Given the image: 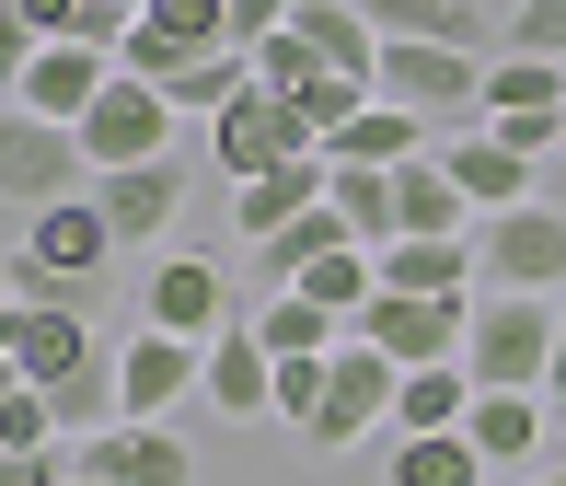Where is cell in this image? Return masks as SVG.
<instances>
[{"mask_svg": "<svg viewBox=\"0 0 566 486\" xmlns=\"http://www.w3.org/2000/svg\"><path fill=\"white\" fill-rule=\"evenodd\" d=\"M474 394H485V382L462 371V360L405 371V394H394V441H440V428H462V417H474Z\"/></svg>", "mask_w": 566, "mask_h": 486, "instance_id": "24", "label": "cell"}, {"mask_svg": "<svg viewBox=\"0 0 566 486\" xmlns=\"http://www.w3.org/2000/svg\"><path fill=\"white\" fill-rule=\"evenodd\" d=\"M474 267L485 290H521V301H566V209H509V220H474Z\"/></svg>", "mask_w": 566, "mask_h": 486, "instance_id": "6", "label": "cell"}, {"mask_svg": "<svg viewBox=\"0 0 566 486\" xmlns=\"http://www.w3.org/2000/svg\"><path fill=\"white\" fill-rule=\"evenodd\" d=\"M324 186H336V163H324V151H301V163H277V174H254V186H231V232H243V244H277L290 220L324 209Z\"/></svg>", "mask_w": 566, "mask_h": 486, "instance_id": "18", "label": "cell"}, {"mask_svg": "<svg viewBox=\"0 0 566 486\" xmlns=\"http://www.w3.org/2000/svg\"><path fill=\"white\" fill-rule=\"evenodd\" d=\"M381 105H405V116H428V127H440V139H451V127H474L485 116V59H474V46H428V35H394V46H381Z\"/></svg>", "mask_w": 566, "mask_h": 486, "instance_id": "3", "label": "cell"}, {"mask_svg": "<svg viewBox=\"0 0 566 486\" xmlns=\"http://www.w3.org/2000/svg\"><path fill=\"white\" fill-rule=\"evenodd\" d=\"M59 197H93V151H82V127L23 116V105H12V127H0V209L35 220V209H59Z\"/></svg>", "mask_w": 566, "mask_h": 486, "instance_id": "4", "label": "cell"}, {"mask_svg": "<svg viewBox=\"0 0 566 486\" xmlns=\"http://www.w3.org/2000/svg\"><path fill=\"white\" fill-rule=\"evenodd\" d=\"M462 371H474L485 394H544V382H555V301L485 290L474 301V337H462Z\"/></svg>", "mask_w": 566, "mask_h": 486, "instance_id": "1", "label": "cell"}, {"mask_svg": "<svg viewBox=\"0 0 566 486\" xmlns=\"http://www.w3.org/2000/svg\"><path fill=\"white\" fill-rule=\"evenodd\" d=\"M209 405L220 417H277V360H266V337H254V313L209 337Z\"/></svg>", "mask_w": 566, "mask_h": 486, "instance_id": "20", "label": "cell"}, {"mask_svg": "<svg viewBox=\"0 0 566 486\" xmlns=\"http://www.w3.org/2000/svg\"><path fill=\"white\" fill-rule=\"evenodd\" d=\"M186 394H209V348L139 324V337H127V360H116V417H174Z\"/></svg>", "mask_w": 566, "mask_h": 486, "instance_id": "11", "label": "cell"}, {"mask_svg": "<svg viewBox=\"0 0 566 486\" xmlns=\"http://www.w3.org/2000/svg\"><path fill=\"white\" fill-rule=\"evenodd\" d=\"M474 301H485V290H474ZM474 301H405V290H381L347 337H370L394 371H440V360H462V337H474Z\"/></svg>", "mask_w": 566, "mask_h": 486, "instance_id": "9", "label": "cell"}, {"mask_svg": "<svg viewBox=\"0 0 566 486\" xmlns=\"http://www.w3.org/2000/svg\"><path fill=\"white\" fill-rule=\"evenodd\" d=\"M290 12H301V0H231V46H243V59H254V46H277V35H290Z\"/></svg>", "mask_w": 566, "mask_h": 486, "instance_id": "33", "label": "cell"}, {"mask_svg": "<svg viewBox=\"0 0 566 486\" xmlns=\"http://www.w3.org/2000/svg\"><path fill=\"white\" fill-rule=\"evenodd\" d=\"M127 12H150V0H127Z\"/></svg>", "mask_w": 566, "mask_h": 486, "instance_id": "42", "label": "cell"}, {"mask_svg": "<svg viewBox=\"0 0 566 486\" xmlns=\"http://www.w3.org/2000/svg\"><path fill=\"white\" fill-rule=\"evenodd\" d=\"M82 475H105V486H197V452H186L174 417H105Z\"/></svg>", "mask_w": 566, "mask_h": 486, "instance_id": "12", "label": "cell"}, {"mask_svg": "<svg viewBox=\"0 0 566 486\" xmlns=\"http://www.w3.org/2000/svg\"><path fill=\"white\" fill-rule=\"evenodd\" d=\"M105 82H116V46L59 35V46H35V59L12 70V105H23V116H59V127H82L93 105H105Z\"/></svg>", "mask_w": 566, "mask_h": 486, "instance_id": "10", "label": "cell"}, {"mask_svg": "<svg viewBox=\"0 0 566 486\" xmlns=\"http://www.w3.org/2000/svg\"><path fill=\"white\" fill-rule=\"evenodd\" d=\"M521 486H566V464H544V475H521Z\"/></svg>", "mask_w": 566, "mask_h": 486, "instance_id": "38", "label": "cell"}, {"mask_svg": "<svg viewBox=\"0 0 566 486\" xmlns=\"http://www.w3.org/2000/svg\"><path fill=\"white\" fill-rule=\"evenodd\" d=\"M0 452H59V394L0 382Z\"/></svg>", "mask_w": 566, "mask_h": 486, "instance_id": "31", "label": "cell"}, {"mask_svg": "<svg viewBox=\"0 0 566 486\" xmlns=\"http://www.w3.org/2000/svg\"><path fill=\"white\" fill-rule=\"evenodd\" d=\"M485 116H566V59L497 46V59H485Z\"/></svg>", "mask_w": 566, "mask_h": 486, "instance_id": "27", "label": "cell"}, {"mask_svg": "<svg viewBox=\"0 0 566 486\" xmlns=\"http://www.w3.org/2000/svg\"><path fill=\"white\" fill-rule=\"evenodd\" d=\"M555 428H566V394H555Z\"/></svg>", "mask_w": 566, "mask_h": 486, "instance_id": "41", "label": "cell"}, {"mask_svg": "<svg viewBox=\"0 0 566 486\" xmlns=\"http://www.w3.org/2000/svg\"><path fill=\"white\" fill-rule=\"evenodd\" d=\"M82 464H59V452H0V486H70Z\"/></svg>", "mask_w": 566, "mask_h": 486, "instance_id": "35", "label": "cell"}, {"mask_svg": "<svg viewBox=\"0 0 566 486\" xmlns=\"http://www.w3.org/2000/svg\"><path fill=\"white\" fill-rule=\"evenodd\" d=\"M555 151H566V116H555Z\"/></svg>", "mask_w": 566, "mask_h": 486, "instance_id": "40", "label": "cell"}, {"mask_svg": "<svg viewBox=\"0 0 566 486\" xmlns=\"http://www.w3.org/2000/svg\"><path fill=\"white\" fill-rule=\"evenodd\" d=\"M509 46H521V59H566V0H521V12H509Z\"/></svg>", "mask_w": 566, "mask_h": 486, "instance_id": "32", "label": "cell"}, {"mask_svg": "<svg viewBox=\"0 0 566 486\" xmlns=\"http://www.w3.org/2000/svg\"><path fill=\"white\" fill-rule=\"evenodd\" d=\"M254 337H266V360H336L347 324L324 313V301H301V290H266L254 301Z\"/></svg>", "mask_w": 566, "mask_h": 486, "instance_id": "26", "label": "cell"}, {"mask_svg": "<svg viewBox=\"0 0 566 486\" xmlns=\"http://www.w3.org/2000/svg\"><path fill=\"white\" fill-rule=\"evenodd\" d=\"M174 116H197V127H220L231 105H243V93H266V82H254V59H243V46H209V59H186V70H174Z\"/></svg>", "mask_w": 566, "mask_h": 486, "instance_id": "25", "label": "cell"}, {"mask_svg": "<svg viewBox=\"0 0 566 486\" xmlns=\"http://www.w3.org/2000/svg\"><path fill=\"white\" fill-rule=\"evenodd\" d=\"M394 209H405V232H474V197L451 186L440 151H417V163L394 174Z\"/></svg>", "mask_w": 566, "mask_h": 486, "instance_id": "29", "label": "cell"}, {"mask_svg": "<svg viewBox=\"0 0 566 486\" xmlns=\"http://www.w3.org/2000/svg\"><path fill=\"white\" fill-rule=\"evenodd\" d=\"M70 486H105V475H70Z\"/></svg>", "mask_w": 566, "mask_h": 486, "instance_id": "39", "label": "cell"}, {"mask_svg": "<svg viewBox=\"0 0 566 486\" xmlns=\"http://www.w3.org/2000/svg\"><path fill=\"white\" fill-rule=\"evenodd\" d=\"M82 151H93V174L174 163V93H163V82H139V70H116V82H105V105L82 116Z\"/></svg>", "mask_w": 566, "mask_h": 486, "instance_id": "8", "label": "cell"}, {"mask_svg": "<svg viewBox=\"0 0 566 486\" xmlns=\"http://www.w3.org/2000/svg\"><path fill=\"white\" fill-rule=\"evenodd\" d=\"M209 46H231V0H150L139 35L116 46V70H139V82H174V70L209 59Z\"/></svg>", "mask_w": 566, "mask_h": 486, "instance_id": "14", "label": "cell"}, {"mask_svg": "<svg viewBox=\"0 0 566 486\" xmlns=\"http://www.w3.org/2000/svg\"><path fill=\"white\" fill-rule=\"evenodd\" d=\"M93 209L116 220V244H150V232H174V209H186V174H174V163H127V174H93Z\"/></svg>", "mask_w": 566, "mask_h": 486, "instance_id": "21", "label": "cell"}, {"mask_svg": "<svg viewBox=\"0 0 566 486\" xmlns=\"http://www.w3.org/2000/svg\"><path fill=\"white\" fill-rule=\"evenodd\" d=\"M381 290H405V301H474L485 290L474 232H405V244H381Z\"/></svg>", "mask_w": 566, "mask_h": 486, "instance_id": "17", "label": "cell"}, {"mask_svg": "<svg viewBox=\"0 0 566 486\" xmlns=\"http://www.w3.org/2000/svg\"><path fill=\"white\" fill-rule=\"evenodd\" d=\"M0 348H12V382H35V394H70V382L93 371L82 290H12V313H0Z\"/></svg>", "mask_w": 566, "mask_h": 486, "instance_id": "5", "label": "cell"}, {"mask_svg": "<svg viewBox=\"0 0 566 486\" xmlns=\"http://www.w3.org/2000/svg\"><path fill=\"white\" fill-rule=\"evenodd\" d=\"M417 151H428V116H405V105H381V93H370V105H358V116L336 127V139H324V163H370V174H405Z\"/></svg>", "mask_w": 566, "mask_h": 486, "instance_id": "23", "label": "cell"}, {"mask_svg": "<svg viewBox=\"0 0 566 486\" xmlns=\"http://www.w3.org/2000/svg\"><path fill=\"white\" fill-rule=\"evenodd\" d=\"M301 116L277 105V93H243L220 127H209V163H220V186H254V174H277V163H301Z\"/></svg>", "mask_w": 566, "mask_h": 486, "instance_id": "15", "label": "cell"}, {"mask_svg": "<svg viewBox=\"0 0 566 486\" xmlns=\"http://www.w3.org/2000/svg\"><path fill=\"white\" fill-rule=\"evenodd\" d=\"M394 394H405V371L381 360L370 337H347L336 360H324V405H313V428H301V441H313V452L370 441V428H394Z\"/></svg>", "mask_w": 566, "mask_h": 486, "instance_id": "7", "label": "cell"}, {"mask_svg": "<svg viewBox=\"0 0 566 486\" xmlns=\"http://www.w3.org/2000/svg\"><path fill=\"white\" fill-rule=\"evenodd\" d=\"M440 163H451V186L474 197V220L532 209V151H509L497 127H451V139H440Z\"/></svg>", "mask_w": 566, "mask_h": 486, "instance_id": "16", "label": "cell"}, {"mask_svg": "<svg viewBox=\"0 0 566 486\" xmlns=\"http://www.w3.org/2000/svg\"><path fill=\"white\" fill-rule=\"evenodd\" d=\"M116 267V220L93 197H59V209L12 220V290H93Z\"/></svg>", "mask_w": 566, "mask_h": 486, "instance_id": "2", "label": "cell"}, {"mask_svg": "<svg viewBox=\"0 0 566 486\" xmlns=\"http://www.w3.org/2000/svg\"><path fill=\"white\" fill-rule=\"evenodd\" d=\"M555 405L544 394H474V417H462V441L485 452V475H532V452H544Z\"/></svg>", "mask_w": 566, "mask_h": 486, "instance_id": "22", "label": "cell"}, {"mask_svg": "<svg viewBox=\"0 0 566 486\" xmlns=\"http://www.w3.org/2000/svg\"><path fill=\"white\" fill-rule=\"evenodd\" d=\"M566 394V301H555V382H544V405Z\"/></svg>", "mask_w": 566, "mask_h": 486, "instance_id": "37", "label": "cell"}, {"mask_svg": "<svg viewBox=\"0 0 566 486\" xmlns=\"http://www.w3.org/2000/svg\"><path fill=\"white\" fill-rule=\"evenodd\" d=\"M93 417H105V382L82 371V382H70V394H59V428H93Z\"/></svg>", "mask_w": 566, "mask_h": 486, "instance_id": "36", "label": "cell"}, {"mask_svg": "<svg viewBox=\"0 0 566 486\" xmlns=\"http://www.w3.org/2000/svg\"><path fill=\"white\" fill-rule=\"evenodd\" d=\"M324 209L347 220V244H405V209H394V174H370V163H336V186H324Z\"/></svg>", "mask_w": 566, "mask_h": 486, "instance_id": "28", "label": "cell"}, {"mask_svg": "<svg viewBox=\"0 0 566 486\" xmlns=\"http://www.w3.org/2000/svg\"><path fill=\"white\" fill-rule=\"evenodd\" d=\"M394 486H485V452L440 428V441H394Z\"/></svg>", "mask_w": 566, "mask_h": 486, "instance_id": "30", "label": "cell"}, {"mask_svg": "<svg viewBox=\"0 0 566 486\" xmlns=\"http://www.w3.org/2000/svg\"><path fill=\"white\" fill-rule=\"evenodd\" d=\"M358 12H370L381 35H428V46H474V59H497V46H509L497 0H358Z\"/></svg>", "mask_w": 566, "mask_h": 486, "instance_id": "19", "label": "cell"}, {"mask_svg": "<svg viewBox=\"0 0 566 486\" xmlns=\"http://www.w3.org/2000/svg\"><path fill=\"white\" fill-rule=\"evenodd\" d=\"M139 324H163V337H197V348H209L220 324H243V301H231V278L209 267V255H163V267H150V290H139Z\"/></svg>", "mask_w": 566, "mask_h": 486, "instance_id": "13", "label": "cell"}, {"mask_svg": "<svg viewBox=\"0 0 566 486\" xmlns=\"http://www.w3.org/2000/svg\"><path fill=\"white\" fill-rule=\"evenodd\" d=\"M313 405H324V360H277V417L313 428Z\"/></svg>", "mask_w": 566, "mask_h": 486, "instance_id": "34", "label": "cell"}]
</instances>
